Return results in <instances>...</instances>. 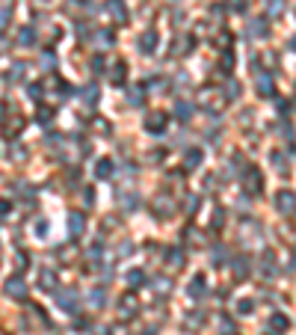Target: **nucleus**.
I'll return each mask as SVG.
<instances>
[{
	"label": "nucleus",
	"mask_w": 296,
	"mask_h": 335,
	"mask_svg": "<svg viewBox=\"0 0 296 335\" xmlns=\"http://www.w3.org/2000/svg\"><path fill=\"white\" fill-rule=\"evenodd\" d=\"M273 202H276L279 214H285V217H291V214H296V193H294V190H279Z\"/></svg>",
	"instance_id": "f257e3e1"
},
{
	"label": "nucleus",
	"mask_w": 296,
	"mask_h": 335,
	"mask_svg": "<svg viewBox=\"0 0 296 335\" xmlns=\"http://www.w3.org/2000/svg\"><path fill=\"white\" fill-rule=\"evenodd\" d=\"M56 303H59L62 312H77V291H71V288L59 291V294H56Z\"/></svg>",
	"instance_id": "f03ea898"
},
{
	"label": "nucleus",
	"mask_w": 296,
	"mask_h": 335,
	"mask_svg": "<svg viewBox=\"0 0 296 335\" xmlns=\"http://www.w3.org/2000/svg\"><path fill=\"white\" fill-rule=\"evenodd\" d=\"M157 42H160L157 33H154V30H145V33L139 36V50H142V53H154V50H157Z\"/></svg>",
	"instance_id": "7ed1b4c3"
},
{
	"label": "nucleus",
	"mask_w": 296,
	"mask_h": 335,
	"mask_svg": "<svg viewBox=\"0 0 296 335\" xmlns=\"http://www.w3.org/2000/svg\"><path fill=\"white\" fill-rule=\"evenodd\" d=\"M246 187H249L252 193H261V190H264V181H261L258 166H249V169H246Z\"/></svg>",
	"instance_id": "20e7f679"
},
{
	"label": "nucleus",
	"mask_w": 296,
	"mask_h": 335,
	"mask_svg": "<svg viewBox=\"0 0 296 335\" xmlns=\"http://www.w3.org/2000/svg\"><path fill=\"white\" fill-rule=\"evenodd\" d=\"M154 211H160V217H169V214L175 211V202H172V196H169V193H160V196L154 199Z\"/></svg>",
	"instance_id": "39448f33"
},
{
	"label": "nucleus",
	"mask_w": 296,
	"mask_h": 335,
	"mask_svg": "<svg viewBox=\"0 0 296 335\" xmlns=\"http://www.w3.org/2000/svg\"><path fill=\"white\" fill-rule=\"evenodd\" d=\"M107 12L122 24V21H127V9H125V0H107Z\"/></svg>",
	"instance_id": "423d86ee"
},
{
	"label": "nucleus",
	"mask_w": 296,
	"mask_h": 335,
	"mask_svg": "<svg viewBox=\"0 0 296 335\" xmlns=\"http://www.w3.org/2000/svg\"><path fill=\"white\" fill-rule=\"evenodd\" d=\"M163 128H166V116H163V113L148 116V122H145V131H148V134H163Z\"/></svg>",
	"instance_id": "0eeeda50"
},
{
	"label": "nucleus",
	"mask_w": 296,
	"mask_h": 335,
	"mask_svg": "<svg viewBox=\"0 0 296 335\" xmlns=\"http://www.w3.org/2000/svg\"><path fill=\"white\" fill-rule=\"evenodd\" d=\"M6 294H9L12 300H24V297H27V288H24L21 279H9V282H6Z\"/></svg>",
	"instance_id": "6e6552de"
},
{
	"label": "nucleus",
	"mask_w": 296,
	"mask_h": 335,
	"mask_svg": "<svg viewBox=\"0 0 296 335\" xmlns=\"http://www.w3.org/2000/svg\"><path fill=\"white\" fill-rule=\"evenodd\" d=\"M68 229H71V238H80L83 229H86V217L83 214H71L68 217Z\"/></svg>",
	"instance_id": "1a4fd4ad"
},
{
	"label": "nucleus",
	"mask_w": 296,
	"mask_h": 335,
	"mask_svg": "<svg viewBox=\"0 0 296 335\" xmlns=\"http://www.w3.org/2000/svg\"><path fill=\"white\" fill-rule=\"evenodd\" d=\"M39 288L42 291H53L56 288V273L53 270H42L39 273Z\"/></svg>",
	"instance_id": "9d476101"
},
{
	"label": "nucleus",
	"mask_w": 296,
	"mask_h": 335,
	"mask_svg": "<svg viewBox=\"0 0 296 335\" xmlns=\"http://www.w3.org/2000/svg\"><path fill=\"white\" fill-rule=\"evenodd\" d=\"M208 291V282H205V276L199 273V276H193V282H190V297H199V294H205Z\"/></svg>",
	"instance_id": "9b49d317"
},
{
	"label": "nucleus",
	"mask_w": 296,
	"mask_h": 335,
	"mask_svg": "<svg viewBox=\"0 0 296 335\" xmlns=\"http://www.w3.org/2000/svg\"><path fill=\"white\" fill-rule=\"evenodd\" d=\"M18 42H21L24 48H30V45L36 42V27H24V30L18 33Z\"/></svg>",
	"instance_id": "f8f14e48"
},
{
	"label": "nucleus",
	"mask_w": 296,
	"mask_h": 335,
	"mask_svg": "<svg viewBox=\"0 0 296 335\" xmlns=\"http://www.w3.org/2000/svg\"><path fill=\"white\" fill-rule=\"evenodd\" d=\"M166 264L169 267H184V252L181 249H169L166 252Z\"/></svg>",
	"instance_id": "ddd939ff"
},
{
	"label": "nucleus",
	"mask_w": 296,
	"mask_h": 335,
	"mask_svg": "<svg viewBox=\"0 0 296 335\" xmlns=\"http://www.w3.org/2000/svg\"><path fill=\"white\" fill-rule=\"evenodd\" d=\"M95 175H98V178H110V175H113V160H107V157H104V160H98Z\"/></svg>",
	"instance_id": "4468645a"
},
{
	"label": "nucleus",
	"mask_w": 296,
	"mask_h": 335,
	"mask_svg": "<svg viewBox=\"0 0 296 335\" xmlns=\"http://www.w3.org/2000/svg\"><path fill=\"white\" fill-rule=\"evenodd\" d=\"M95 45H98V48L113 45V33H110V30H98V33H95Z\"/></svg>",
	"instance_id": "2eb2a0df"
},
{
	"label": "nucleus",
	"mask_w": 296,
	"mask_h": 335,
	"mask_svg": "<svg viewBox=\"0 0 296 335\" xmlns=\"http://www.w3.org/2000/svg\"><path fill=\"white\" fill-rule=\"evenodd\" d=\"M282 12H285V0H267V15L279 18Z\"/></svg>",
	"instance_id": "dca6fc26"
},
{
	"label": "nucleus",
	"mask_w": 296,
	"mask_h": 335,
	"mask_svg": "<svg viewBox=\"0 0 296 335\" xmlns=\"http://www.w3.org/2000/svg\"><path fill=\"white\" fill-rule=\"evenodd\" d=\"M258 86H261V92H264V98H270V95H276V89H273V83H270V77H267V74H261V77H258Z\"/></svg>",
	"instance_id": "f3484780"
},
{
	"label": "nucleus",
	"mask_w": 296,
	"mask_h": 335,
	"mask_svg": "<svg viewBox=\"0 0 296 335\" xmlns=\"http://www.w3.org/2000/svg\"><path fill=\"white\" fill-rule=\"evenodd\" d=\"M190 113H193V107H190L187 101H178V104H175V116H181V122H187Z\"/></svg>",
	"instance_id": "a211bd4d"
},
{
	"label": "nucleus",
	"mask_w": 296,
	"mask_h": 335,
	"mask_svg": "<svg viewBox=\"0 0 296 335\" xmlns=\"http://www.w3.org/2000/svg\"><path fill=\"white\" fill-rule=\"evenodd\" d=\"M133 312H136V300L125 294V297H122V315L127 318V315H133Z\"/></svg>",
	"instance_id": "6ab92c4d"
},
{
	"label": "nucleus",
	"mask_w": 296,
	"mask_h": 335,
	"mask_svg": "<svg viewBox=\"0 0 296 335\" xmlns=\"http://www.w3.org/2000/svg\"><path fill=\"white\" fill-rule=\"evenodd\" d=\"M199 163H202V151L193 148V151L187 154V169H199Z\"/></svg>",
	"instance_id": "aec40b11"
},
{
	"label": "nucleus",
	"mask_w": 296,
	"mask_h": 335,
	"mask_svg": "<svg viewBox=\"0 0 296 335\" xmlns=\"http://www.w3.org/2000/svg\"><path fill=\"white\" fill-rule=\"evenodd\" d=\"M127 282H130V288H139V285L145 282V273H142V270H130V273H127Z\"/></svg>",
	"instance_id": "412c9836"
},
{
	"label": "nucleus",
	"mask_w": 296,
	"mask_h": 335,
	"mask_svg": "<svg viewBox=\"0 0 296 335\" xmlns=\"http://www.w3.org/2000/svg\"><path fill=\"white\" fill-rule=\"evenodd\" d=\"M252 36H267V21H252Z\"/></svg>",
	"instance_id": "4be33fe9"
},
{
	"label": "nucleus",
	"mask_w": 296,
	"mask_h": 335,
	"mask_svg": "<svg viewBox=\"0 0 296 335\" xmlns=\"http://www.w3.org/2000/svg\"><path fill=\"white\" fill-rule=\"evenodd\" d=\"M125 80V62H116L113 65V83H122Z\"/></svg>",
	"instance_id": "5701e85b"
},
{
	"label": "nucleus",
	"mask_w": 296,
	"mask_h": 335,
	"mask_svg": "<svg viewBox=\"0 0 296 335\" xmlns=\"http://www.w3.org/2000/svg\"><path fill=\"white\" fill-rule=\"evenodd\" d=\"M21 74H24V65H21V62H15V65L9 68V74H6V80H21Z\"/></svg>",
	"instance_id": "b1692460"
},
{
	"label": "nucleus",
	"mask_w": 296,
	"mask_h": 335,
	"mask_svg": "<svg viewBox=\"0 0 296 335\" xmlns=\"http://www.w3.org/2000/svg\"><path fill=\"white\" fill-rule=\"evenodd\" d=\"M89 300H92V306H95V309H101V306H104V291H101V288H98V291H92V294H89Z\"/></svg>",
	"instance_id": "393cba45"
},
{
	"label": "nucleus",
	"mask_w": 296,
	"mask_h": 335,
	"mask_svg": "<svg viewBox=\"0 0 296 335\" xmlns=\"http://www.w3.org/2000/svg\"><path fill=\"white\" fill-rule=\"evenodd\" d=\"M83 95H86V104H98V89H95V86H86Z\"/></svg>",
	"instance_id": "a878e982"
},
{
	"label": "nucleus",
	"mask_w": 296,
	"mask_h": 335,
	"mask_svg": "<svg viewBox=\"0 0 296 335\" xmlns=\"http://www.w3.org/2000/svg\"><path fill=\"white\" fill-rule=\"evenodd\" d=\"M50 116H53V110H50V107H39V122H42V125H47V122H50Z\"/></svg>",
	"instance_id": "bb28decb"
},
{
	"label": "nucleus",
	"mask_w": 296,
	"mask_h": 335,
	"mask_svg": "<svg viewBox=\"0 0 296 335\" xmlns=\"http://www.w3.org/2000/svg\"><path fill=\"white\" fill-rule=\"evenodd\" d=\"M273 261H276V258L267 252V255H264V273H267V276H270V273H276V264H273Z\"/></svg>",
	"instance_id": "cd10ccee"
},
{
	"label": "nucleus",
	"mask_w": 296,
	"mask_h": 335,
	"mask_svg": "<svg viewBox=\"0 0 296 335\" xmlns=\"http://www.w3.org/2000/svg\"><path fill=\"white\" fill-rule=\"evenodd\" d=\"M9 15H12V3H6V6H0V27L9 21Z\"/></svg>",
	"instance_id": "c85d7f7f"
},
{
	"label": "nucleus",
	"mask_w": 296,
	"mask_h": 335,
	"mask_svg": "<svg viewBox=\"0 0 296 335\" xmlns=\"http://www.w3.org/2000/svg\"><path fill=\"white\" fill-rule=\"evenodd\" d=\"M237 95H240V86H237V83H234V80H228V98H231V101H234V98H237Z\"/></svg>",
	"instance_id": "c756f323"
},
{
	"label": "nucleus",
	"mask_w": 296,
	"mask_h": 335,
	"mask_svg": "<svg viewBox=\"0 0 296 335\" xmlns=\"http://www.w3.org/2000/svg\"><path fill=\"white\" fill-rule=\"evenodd\" d=\"M130 95H133V98H130V104H133V107H139V104H142V92H139V89H130Z\"/></svg>",
	"instance_id": "7c9ffc66"
},
{
	"label": "nucleus",
	"mask_w": 296,
	"mask_h": 335,
	"mask_svg": "<svg viewBox=\"0 0 296 335\" xmlns=\"http://www.w3.org/2000/svg\"><path fill=\"white\" fill-rule=\"evenodd\" d=\"M237 312H240V315H252V303H249V300H243V303H240V309H237Z\"/></svg>",
	"instance_id": "2f4dec72"
},
{
	"label": "nucleus",
	"mask_w": 296,
	"mask_h": 335,
	"mask_svg": "<svg viewBox=\"0 0 296 335\" xmlns=\"http://www.w3.org/2000/svg\"><path fill=\"white\" fill-rule=\"evenodd\" d=\"M30 98L39 101V98H42V86H30Z\"/></svg>",
	"instance_id": "473e14b6"
},
{
	"label": "nucleus",
	"mask_w": 296,
	"mask_h": 335,
	"mask_svg": "<svg viewBox=\"0 0 296 335\" xmlns=\"http://www.w3.org/2000/svg\"><path fill=\"white\" fill-rule=\"evenodd\" d=\"M273 324H276V327H279V330H285V327H288V321H285V318H282V315H276V318H273Z\"/></svg>",
	"instance_id": "72a5a7b5"
},
{
	"label": "nucleus",
	"mask_w": 296,
	"mask_h": 335,
	"mask_svg": "<svg viewBox=\"0 0 296 335\" xmlns=\"http://www.w3.org/2000/svg\"><path fill=\"white\" fill-rule=\"evenodd\" d=\"M42 65H44V68H50V65H53V56H50V53H44V56H42Z\"/></svg>",
	"instance_id": "f704fd0d"
},
{
	"label": "nucleus",
	"mask_w": 296,
	"mask_h": 335,
	"mask_svg": "<svg viewBox=\"0 0 296 335\" xmlns=\"http://www.w3.org/2000/svg\"><path fill=\"white\" fill-rule=\"evenodd\" d=\"M222 226V211H216V217H213V229H219Z\"/></svg>",
	"instance_id": "c9c22d12"
},
{
	"label": "nucleus",
	"mask_w": 296,
	"mask_h": 335,
	"mask_svg": "<svg viewBox=\"0 0 296 335\" xmlns=\"http://www.w3.org/2000/svg\"><path fill=\"white\" fill-rule=\"evenodd\" d=\"M36 232H39V235H44V232H47V223H44V220H39V226H36Z\"/></svg>",
	"instance_id": "e433bc0d"
},
{
	"label": "nucleus",
	"mask_w": 296,
	"mask_h": 335,
	"mask_svg": "<svg viewBox=\"0 0 296 335\" xmlns=\"http://www.w3.org/2000/svg\"><path fill=\"white\" fill-rule=\"evenodd\" d=\"M228 6H231V9H243V0H231Z\"/></svg>",
	"instance_id": "4c0bfd02"
},
{
	"label": "nucleus",
	"mask_w": 296,
	"mask_h": 335,
	"mask_svg": "<svg viewBox=\"0 0 296 335\" xmlns=\"http://www.w3.org/2000/svg\"><path fill=\"white\" fill-rule=\"evenodd\" d=\"M291 48H294V50H296V39H294V42H291Z\"/></svg>",
	"instance_id": "58836bf2"
},
{
	"label": "nucleus",
	"mask_w": 296,
	"mask_h": 335,
	"mask_svg": "<svg viewBox=\"0 0 296 335\" xmlns=\"http://www.w3.org/2000/svg\"><path fill=\"white\" fill-rule=\"evenodd\" d=\"M0 50H3V39H0Z\"/></svg>",
	"instance_id": "ea45409f"
}]
</instances>
